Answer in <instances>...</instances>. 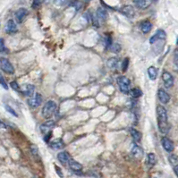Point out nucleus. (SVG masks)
Segmentation results:
<instances>
[{"label": "nucleus", "instance_id": "nucleus-1", "mask_svg": "<svg viewBox=\"0 0 178 178\" xmlns=\"http://www.w3.org/2000/svg\"><path fill=\"white\" fill-rule=\"evenodd\" d=\"M158 115V126L161 134H166L168 131V117L166 108L163 106L157 107Z\"/></svg>", "mask_w": 178, "mask_h": 178}, {"label": "nucleus", "instance_id": "nucleus-2", "mask_svg": "<svg viewBox=\"0 0 178 178\" xmlns=\"http://www.w3.org/2000/svg\"><path fill=\"white\" fill-rule=\"evenodd\" d=\"M55 110H56V104H55V101L49 100L44 105L42 111H41V114H42L44 118L49 119V118L54 116Z\"/></svg>", "mask_w": 178, "mask_h": 178}, {"label": "nucleus", "instance_id": "nucleus-3", "mask_svg": "<svg viewBox=\"0 0 178 178\" xmlns=\"http://www.w3.org/2000/svg\"><path fill=\"white\" fill-rule=\"evenodd\" d=\"M107 19V12L106 11V9L99 7L96 11V14L93 17V24L95 26L98 27L100 24H102L105 23Z\"/></svg>", "mask_w": 178, "mask_h": 178}, {"label": "nucleus", "instance_id": "nucleus-4", "mask_svg": "<svg viewBox=\"0 0 178 178\" xmlns=\"http://www.w3.org/2000/svg\"><path fill=\"white\" fill-rule=\"evenodd\" d=\"M117 84L120 88V91L123 93H129L131 90V81L129 78H127L126 76L121 75L117 78Z\"/></svg>", "mask_w": 178, "mask_h": 178}, {"label": "nucleus", "instance_id": "nucleus-5", "mask_svg": "<svg viewBox=\"0 0 178 178\" xmlns=\"http://www.w3.org/2000/svg\"><path fill=\"white\" fill-rule=\"evenodd\" d=\"M0 69L6 74H13L14 73V68L13 65L5 57H0Z\"/></svg>", "mask_w": 178, "mask_h": 178}, {"label": "nucleus", "instance_id": "nucleus-6", "mask_svg": "<svg viewBox=\"0 0 178 178\" xmlns=\"http://www.w3.org/2000/svg\"><path fill=\"white\" fill-rule=\"evenodd\" d=\"M162 80L164 81V85L167 89H170L174 85V77L170 73L168 72H164L162 74Z\"/></svg>", "mask_w": 178, "mask_h": 178}, {"label": "nucleus", "instance_id": "nucleus-7", "mask_svg": "<svg viewBox=\"0 0 178 178\" xmlns=\"http://www.w3.org/2000/svg\"><path fill=\"white\" fill-rule=\"evenodd\" d=\"M161 145L163 149L167 151V152H173L174 149H175V146H174V142H173L170 139L166 138V137H164L162 138L161 140Z\"/></svg>", "mask_w": 178, "mask_h": 178}, {"label": "nucleus", "instance_id": "nucleus-8", "mask_svg": "<svg viewBox=\"0 0 178 178\" xmlns=\"http://www.w3.org/2000/svg\"><path fill=\"white\" fill-rule=\"evenodd\" d=\"M166 39V33L163 30H158L157 32L149 39V43L154 44L158 40H165Z\"/></svg>", "mask_w": 178, "mask_h": 178}, {"label": "nucleus", "instance_id": "nucleus-9", "mask_svg": "<svg viewBox=\"0 0 178 178\" xmlns=\"http://www.w3.org/2000/svg\"><path fill=\"white\" fill-rule=\"evenodd\" d=\"M42 103V96L39 93H36L34 98H30L28 100V104L32 108H36Z\"/></svg>", "mask_w": 178, "mask_h": 178}, {"label": "nucleus", "instance_id": "nucleus-10", "mask_svg": "<svg viewBox=\"0 0 178 178\" xmlns=\"http://www.w3.org/2000/svg\"><path fill=\"white\" fill-rule=\"evenodd\" d=\"M15 20L18 24H22L28 15V10L25 8H20L15 12Z\"/></svg>", "mask_w": 178, "mask_h": 178}, {"label": "nucleus", "instance_id": "nucleus-11", "mask_svg": "<svg viewBox=\"0 0 178 178\" xmlns=\"http://www.w3.org/2000/svg\"><path fill=\"white\" fill-rule=\"evenodd\" d=\"M6 32L8 34H13L15 32H17V25L15 24V22L10 19L7 21L6 25Z\"/></svg>", "mask_w": 178, "mask_h": 178}, {"label": "nucleus", "instance_id": "nucleus-12", "mask_svg": "<svg viewBox=\"0 0 178 178\" xmlns=\"http://www.w3.org/2000/svg\"><path fill=\"white\" fill-rule=\"evenodd\" d=\"M158 96H159V99L160 100V102L163 103V104H167L169 102V100H170L169 94L166 91H164L163 89H160V91H159Z\"/></svg>", "mask_w": 178, "mask_h": 178}, {"label": "nucleus", "instance_id": "nucleus-13", "mask_svg": "<svg viewBox=\"0 0 178 178\" xmlns=\"http://www.w3.org/2000/svg\"><path fill=\"white\" fill-rule=\"evenodd\" d=\"M54 126H55V122L53 120H49V121H47L46 123H44L43 124L40 125V131H41L42 134H46L49 133Z\"/></svg>", "mask_w": 178, "mask_h": 178}, {"label": "nucleus", "instance_id": "nucleus-14", "mask_svg": "<svg viewBox=\"0 0 178 178\" xmlns=\"http://www.w3.org/2000/svg\"><path fill=\"white\" fill-rule=\"evenodd\" d=\"M135 6L139 9H147L152 4V0H134Z\"/></svg>", "mask_w": 178, "mask_h": 178}, {"label": "nucleus", "instance_id": "nucleus-15", "mask_svg": "<svg viewBox=\"0 0 178 178\" xmlns=\"http://www.w3.org/2000/svg\"><path fill=\"white\" fill-rule=\"evenodd\" d=\"M68 165L70 166V168L75 173H78L81 171V169H82V166H81V164H80L79 162H77L76 160H69L68 161Z\"/></svg>", "mask_w": 178, "mask_h": 178}, {"label": "nucleus", "instance_id": "nucleus-16", "mask_svg": "<svg viewBox=\"0 0 178 178\" xmlns=\"http://www.w3.org/2000/svg\"><path fill=\"white\" fill-rule=\"evenodd\" d=\"M121 12H122L123 15H125L128 18H133L135 14L134 9V7L132 6H123V8H122V10H121Z\"/></svg>", "mask_w": 178, "mask_h": 178}, {"label": "nucleus", "instance_id": "nucleus-17", "mask_svg": "<svg viewBox=\"0 0 178 178\" xmlns=\"http://www.w3.org/2000/svg\"><path fill=\"white\" fill-rule=\"evenodd\" d=\"M132 154L134 155V157L135 159H137V160H141L143 158V150L138 145H134V148L132 149Z\"/></svg>", "mask_w": 178, "mask_h": 178}, {"label": "nucleus", "instance_id": "nucleus-18", "mask_svg": "<svg viewBox=\"0 0 178 178\" xmlns=\"http://www.w3.org/2000/svg\"><path fill=\"white\" fill-rule=\"evenodd\" d=\"M141 30L143 33H149V31H151V28H152V24L149 21H145L143 23H141Z\"/></svg>", "mask_w": 178, "mask_h": 178}, {"label": "nucleus", "instance_id": "nucleus-19", "mask_svg": "<svg viewBox=\"0 0 178 178\" xmlns=\"http://www.w3.org/2000/svg\"><path fill=\"white\" fill-rule=\"evenodd\" d=\"M57 159L58 160L61 162L62 164H67L68 161L70 160V157H69V155H68L67 152H65V151H63V152H60V153H58L57 155Z\"/></svg>", "mask_w": 178, "mask_h": 178}, {"label": "nucleus", "instance_id": "nucleus-20", "mask_svg": "<svg viewBox=\"0 0 178 178\" xmlns=\"http://www.w3.org/2000/svg\"><path fill=\"white\" fill-rule=\"evenodd\" d=\"M50 147L53 148L54 149H61L65 147V143L63 142L61 139H57L50 143Z\"/></svg>", "mask_w": 178, "mask_h": 178}, {"label": "nucleus", "instance_id": "nucleus-21", "mask_svg": "<svg viewBox=\"0 0 178 178\" xmlns=\"http://www.w3.org/2000/svg\"><path fill=\"white\" fill-rule=\"evenodd\" d=\"M148 75H149V78L151 81H155L158 77V70L154 66H150V67L148 68Z\"/></svg>", "mask_w": 178, "mask_h": 178}, {"label": "nucleus", "instance_id": "nucleus-22", "mask_svg": "<svg viewBox=\"0 0 178 178\" xmlns=\"http://www.w3.org/2000/svg\"><path fill=\"white\" fill-rule=\"evenodd\" d=\"M130 133H131V135H132V137L134 140V141H136V142H140L141 141V134L139 131H137L134 128H131L130 129Z\"/></svg>", "mask_w": 178, "mask_h": 178}, {"label": "nucleus", "instance_id": "nucleus-23", "mask_svg": "<svg viewBox=\"0 0 178 178\" xmlns=\"http://www.w3.org/2000/svg\"><path fill=\"white\" fill-rule=\"evenodd\" d=\"M34 91H35V87L34 85H32V84H28L26 88H25L24 93L25 96H27V97H31L32 95H33V93H34Z\"/></svg>", "mask_w": 178, "mask_h": 178}, {"label": "nucleus", "instance_id": "nucleus-24", "mask_svg": "<svg viewBox=\"0 0 178 178\" xmlns=\"http://www.w3.org/2000/svg\"><path fill=\"white\" fill-rule=\"evenodd\" d=\"M130 94H131V96L133 97V98H140L142 96V92H141V90H140L139 88H134V89H132V90H130Z\"/></svg>", "mask_w": 178, "mask_h": 178}, {"label": "nucleus", "instance_id": "nucleus-25", "mask_svg": "<svg viewBox=\"0 0 178 178\" xmlns=\"http://www.w3.org/2000/svg\"><path fill=\"white\" fill-rule=\"evenodd\" d=\"M147 161L148 164L150 166H153L156 162H157V159H156V156L154 153H149L147 156Z\"/></svg>", "mask_w": 178, "mask_h": 178}, {"label": "nucleus", "instance_id": "nucleus-26", "mask_svg": "<svg viewBox=\"0 0 178 178\" xmlns=\"http://www.w3.org/2000/svg\"><path fill=\"white\" fill-rule=\"evenodd\" d=\"M71 6H73L76 11H79V10H81L82 8L83 4L81 1H79V0H74V1H73L71 3Z\"/></svg>", "mask_w": 178, "mask_h": 178}, {"label": "nucleus", "instance_id": "nucleus-27", "mask_svg": "<svg viewBox=\"0 0 178 178\" xmlns=\"http://www.w3.org/2000/svg\"><path fill=\"white\" fill-rule=\"evenodd\" d=\"M168 160H169V162H170V164L172 165L173 167L175 166H177L178 164V160H177V156L176 155H170L169 157H168Z\"/></svg>", "mask_w": 178, "mask_h": 178}, {"label": "nucleus", "instance_id": "nucleus-28", "mask_svg": "<svg viewBox=\"0 0 178 178\" xmlns=\"http://www.w3.org/2000/svg\"><path fill=\"white\" fill-rule=\"evenodd\" d=\"M117 64H118V59L117 58H110L108 61H107V65L110 68H117Z\"/></svg>", "mask_w": 178, "mask_h": 178}, {"label": "nucleus", "instance_id": "nucleus-29", "mask_svg": "<svg viewBox=\"0 0 178 178\" xmlns=\"http://www.w3.org/2000/svg\"><path fill=\"white\" fill-rule=\"evenodd\" d=\"M109 49H110V50L113 53H119L120 50H121V46H120V44L118 43L112 44Z\"/></svg>", "mask_w": 178, "mask_h": 178}, {"label": "nucleus", "instance_id": "nucleus-30", "mask_svg": "<svg viewBox=\"0 0 178 178\" xmlns=\"http://www.w3.org/2000/svg\"><path fill=\"white\" fill-rule=\"evenodd\" d=\"M31 154L35 157V158H39V149L36 145H34V144H32L31 146Z\"/></svg>", "mask_w": 178, "mask_h": 178}, {"label": "nucleus", "instance_id": "nucleus-31", "mask_svg": "<svg viewBox=\"0 0 178 178\" xmlns=\"http://www.w3.org/2000/svg\"><path fill=\"white\" fill-rule=\"evenodd\" d=\"M8 49L5 46V40L4 39H0V53H7Z\"/></svg>", "mask_w": 178, "mask_h": 178}, {"label": "nucleus", "instance_id": "nucleus-32", "mask_svg": "<svg viewBox=\"0 0 178 178\" xmlns=\"http://www.w3.org/2000/svg\"><path fill=\"white\" fill-rule=\"evenodd\" d=\"M128 66H129V58L126 57V58H124V60L122 63V71L125 72L127 70Z\"/></svg>", "mask_w": 178, "mask_h": 178}, {"label": "nucleus", "instance_id": "nucleus-33", "mask_svg": "<svg viewBox=\"0 0 178 178\" xmlns=\"http://www.w3.org/2000/svg\"><path fill=\"white\" fill-rule=\"evenodd\" d=\"M6 111L7 112H9L10 114H12L13 116H14V117H18V114L15 112V110L13 108V107H11L10 106H8V105H6Z\"/></svg>", "mask_w": 178, "mask_h": 178}, {"label": "nucleus", "instance_id": "nucleus-34", "mask_svg": "<svg viewBox=\"0 0 178 178\" xmlns=\"http://www.w3.org/2000/svg\"><path fill=\"white\" fill-rule=\"evenodd\" d=\"M10 86H11L13 90H14V91H16V92H20V86H19L17 81H12V82L10 83Z\"/></svg>", "mask_w": 178, "mask_h": 178}, {"label": "nucleus", "instance_id": "nucleus-35", "mask_svg": "<svg viewBox=\"0 0 178 178\" xmlns=\"http://www.w3.org/2000/svg\"><path fill=\"white\" fill-rule=\"evenodd\" d=\"M0 84L3 86V88H4L5 90H8V86H7V84H6L5 78L3 77V75L1 74V73H0Z\"/></svg>", "mask_w": 178, "mask_h": 178}, {"label": "nucleus", "instance_id": "nucleus-36", "mask_svg": "<svg viewBox=\"0 0 178 178\" xmlns=\"http://www.w3.org/2000/svg\"><path fill=\"white\" fill-rule=\"evenodd\" d=\"M105 40H106L107 48H110V46L112 45V39H111L110 36H107V37L105 38Z\"/></svg>", "mask_w": 178, "mask_h": 178}, {"label": "nucleus", "instance_id": "nucleus-37", "mask_svg": "<svg viewBox=\"0 0 178 178\" xmlns=\"http://www.w3.org/2000/svg\"><path fill=\"white\" fill-rule=\"evenodd\" d=\"M174 62H175V66H177L178 65V50H177V49L175 50V53H174Z\"/></svg>", "mask_w": 178, "mask_h": 178}, {"label": "nucleus", "instance_id": "nucleus-38", "mask_svg": "<svg viewBox=\"0 0 178 178\" xmlns=\"http://www.w3.org/2000/svg\"><path fill=\"white\" fill-rule=\"evenodd\" d=\"M41 4V0H33V3H32V8H37L39 6H40Z\"/></svg>", "mask_w": 178, "mask_h": 178}, {"label": "nucleus", "instance_id": "nucleus-39", "mask_svg": "<svg viewBox=\"0 0 178 178\" xmlns=\"http://www.w3.org/2000/svg\"><path fill=\"white\" fill-rule=\"evenodd\" d=\"M67 0H55V4L57 6H63L64 4H65Z\"/></svg>", "mask_w": 178, "mask_h": 178}, {"label": "nucleus", "instance_id": "nucleus-40", "mask_svg": "<svg viewBox=\"0 0 178 178\" xmlns=\"http://www.w3.org/2000/svg\"><path fill=\"white\" fill-rule=\"evenodd\" d=\"M51 134H52V133H51V132H49V133H48V134H46L45 137H44V141H46V142H49V139H50V137H51Z\"/></svg>", "mask_w": 178, "mask_h": 178}, {"label": "nucleus", "instance_id": "nucleus-41", "mask_svg": "<svg viewBox=\"0 0 178 178\" xmlns=\"http://www.w3.org/2000/svg\"><path fill=\"white\" fill-rule=\"evenodd\" d=\"M55 171H56V173H57V175H59V176L60 177H63V173H62L61 169L58 167L57 166H55Z\"/></svg>", "mask_w": 178, "mask_h": 178}, {"label": "nucleus", "instance_id": "nucleus-42", "mask_svg": "<svg viewBox=\"0 0 178 178\" xmlns=\"http://www.w3.org/2000/svg\"><path fill=\"white\" fill-rule=\"evenodd\" d=\"M0 128H3V129H5V128H6V123H4V122H2L1 120H0Z\"/></svg>", "mask_w": 178, "mask_h": 178}, {"label": "nucleus", "instance_id": "nucleus-43", "mask_svg": "<svg viewBox=\"0 0 178 178\" xmlns=\"http://www.w3.org/2000/svg\"><path fill=\"white\" fill-rule=\"evenodd\" d=\"M173 169H174V172L175 174V175L177 176L178 175V166H175L173 167Z\"/></svg>", "mask_w": 178, "mask_h": 178}, {"label": "nucleus", "instance_id": "nucleus-44", "mask_svg": "<svg viewBox=\"0 0 178 178\" xmlns=\"http://www.w3.org/2000/svg\"><path fill=\"white\" fill-rule=\"evenodd\" d=\"M41 2H43V3H48V2H49V0H41Z\"/></svg>", "mask_w": 178, "mask_h": 178}, {"label": "nucleus", "instance_id": "nucleus-45", "mask_svg": "<svg viewBox=\"0 0 178 178\" xmlns=\"http://www.w3.org/2000/svg\"><path fill=\"white\" fill-rule=\"evenodd\" d=\"M32 178H37V177H32Z\"/></svg>", "mask_w": 178, "mask_h": 178}, {"label": "nucleus", "instance_id": "nucleus-46", "mask_svg": "<svg viewBox=\"0 0 178 178\" xmlns=\"http://www.w3.org/2000/svg\"><path fill=\"white\" fill-rule=\"evenodd\" d=\"M89 1H91V0H89Z\"/></svg>", "mask_w": 178, "mask_h": 178}]
</instances>
